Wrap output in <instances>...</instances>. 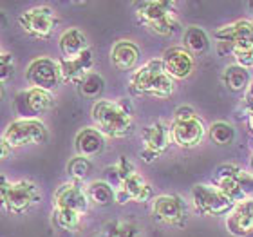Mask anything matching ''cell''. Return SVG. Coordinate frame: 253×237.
<instances>
[{"label": "cell", "mask_w": 253, "mask_h": 237, "mask_svg": "<svg viewBox=\"0 0 253 237\" xmlns=\"http://www.w3.org/2000/svg\"><path fill=\"white\" fill-rule=\"evenodd\" d=\"M90 116L96 127L109 138H125L134 129V109L125 98L98 100L90 109Z\"/></svg>", "instance_id": "cell-1"}, {"label": "cell", "mask_w": 253, "mask_h": 237, "mask_svg": "<svg viewBox=\"0 0 253 237\" xmlns=\"http://www.w3.org/2000/svg\"><path fill=\"white\" fill-rule=\"evenodd\" d=\"M128 89L137 96L165 100L174 95L175 80L165 71L163 60H148L132 73Z\"/></svg>", "instance_id": "cell-2"}, {"label": "cell", "mask_w": 253, "mask_h": 237, "mask_svg": "<svg viewBox=\"0 0 253 237\" xmlns=\"http://www.w3.org/2000/svg\"><path fill=\"white\" fill-rule=\"evenodd\" d=\"M134 7H136L137 20L156 35H161V37L174 35L177 26H179L177 13H175V2L143 0V2H136Z\"/></svg>", "instance_id": "cell-3"}, {"label": "cell", "mask_w": 253, "mask_h": 237, "mask_svg": "<svg viewBox=\"0 0 253 237\" xmlns=\"http://www.w3.org/2000/svg\"><path fill=\"white\" fill-rule=\"evenodd\" d=\"M0 195H2L4 210L15 216H24L42 201V192L38 189V185L29 179H20V181L11 183L5 178H2Z\"/></svg>", "instance_id": "cell-4"}, {"label": "cell", "mask_w": 253, "mask_h": 237, "mask_svg": "<svg viewBox=\"0 0 253 237\" xmlns=\"http://www.w3.org/2000/svg\"><path fill=\"white\" fill-rule=\"evenodd\" d=\"M49 131L45 123L38 118H18L5 127L2 140L11 145V148L26 145H42L47 142Z\"/></svg>", "instance_id": "cell-5"}, {"label": "cell", "mask_w": 253, "mask_h": 237, "mask_svg": "<svg viewBox=\"0 0 253 237\" xmlns=\"http://www.w3.org/2000/svg\"><path fill=\"white\" fill-rule=\"evenodd\" d=\"M192 203H194L195 210L205 217L228 216L235 208V203L217 185H194L192 187Z\"/></svg>", "instance_id": "cell-6"}, {"label": "cell", "mask_w": 253, "mask_h": 237, "mask_svg": "<svg viewBox=\"0 0 253 237\" xmlns=\"http://www.w3.org/2000/svg\"><path fill=\"white\" fill-rule=\"evenodd\" d=\"M18 24L27 35L40 40H49L58 27V16L56 11L51 9L49 5H37L24 11L18 16Z\"/></svg>", "instance_id": "cell-7"}, {"label": "cell", "mask_w": 253, "mask_h": 237, "mask_svg": "<svg viewBox=\"0 0 253 237\" xmlns=\"http://www.w3.org/2000/svg\"><path fill=\"white\" fill-rule=\"evenodd\" d=\"M26 80L31 87L53 93L54 89H58V85L63 82L60 62L58 60L47 58V56L35 58L27 65Z\"/></svg>", "instance_id": "cell-8"}, {"label": "cell", "mask_w": 253, "mask_h": 237, "mask_svg": "<svg viewBox=\"0 0 253 237\" xmlns=\"http://www.w3.org/2000/svg\"><path fill=\"white\" fill-rule=\"evenodd\" d=\"M141 142V158L147 163H150L169 148L170 142H172V125H169L165 120L148 123L147 127H143Z\"/></svg>", "instance_id": "cell-9"}, {"label": "cell", "mask_w": 253, "mask_h": 237, "mask_svg": "<svg viewBox=\"0 0 253 237\" xmlns=\"http://www.w3.org/2000/svg\"><path fill=\"white\" fill-rule=\"evenodd\" d=\"M54 105L53 93L37 87L20 91L13 100V109L20 118H38L43 112L51 111Z\"/></svg>", "instance_id": "cell-10"}, {"label": "cell", "mask_w": 253, "mask_h": 237, "mask_svg": "<svg viewBox=\"0 0 253 237\" xmlns=\"http://www.w3.org/2000/svg\"><path fill=\"white\" fill-rule=\"evenodd\" d=\"M152 216L170 227H183L188 219V208L177 194H163L152 199Z\"/></svg>", "instance_id": "cell-11"}, {"label": "cell", "mask_w": 253, "mask_h": 237, "mask_svg": "<svg viewBox=\"0 0 253 237\" xmlns=\"http://www.w3.org/2000/svg\"><path fill=\"white\" fill-rule=\"evenodd\" d=\"M172 143L181 148H195L206 136V127L199 116L172 120Z\"/></svg>", "instance_id": "cell-12"}, {"label": "cell", "mask_w": 253, "mask_h": 237, "mask_svg": "<svg viewBox=\"0 0 253 237\" xmlns=\"http://www.w3.org/2000/svg\"><path fill=\"white\" fill-rule=\"evenodd\" d=\"M89 195H87V187H84L78 181H67L62 183L56 189L53 195L54 208H71L84 216L89 210Z\"/></svg>", "instance_id": "cell-13"}, {"label": "cell", "mask_w": 253, "mask_h": 237, "mask_svg": "<svg viewBox=\"0 0 253 237\" xmlns=\"http://www.w3.org/2000/svg\"><path fill=\"white\" fill-rule=\"evenodd\" d=\"M154 195V190L147 179L143 178L139 172H134L128 178L122 181V185L116 189V203L125 205V203H147Z\"/></svg>", "instance_id": "cell-14"}, {"label": "cell", "mask_w": 253, "mask_h": 237, "mask_svg": "<svg viewBox=\"0 0 253 237\" xmlns=\"http://www.w3.org/2000/svg\"><path fill=\"white\" fill-rule=\"evenodd\" d=\"M165 71L174 80H185L194 73L195 62L194 54L186 51L185 47H170L163 54Z\"/></svg>", "instance_id": "cell-15"}, {"label": "cell", "mask_w": 253, "mask_h": 237, "mask_svg": "<svg viewBox=\"0 0 253 237\" xmlns=\"http://www.w3.org/2000/svg\"><path fill=\"white\" fill-rule=\"evenodd\" d=\"M226 230L235 237L253 236V199L235 205L226 216Z\"/></svg>", "instance_id": "cell-16"}, {"label": "cell", "mask_w": 253, "mask_h": 237, "mask_svg": "<svg viewBox=\"0 0 253 237\" xmlns=\"http://www.w3.org/2000/svg\"><path fill=\"white\" fill-rule=\"evenodd\" d=\"M74 147H76L78 156H84L87 159L96 158L105 150V134L94 127H84L76 134Z\"/></svg>", "instance_id": "cell-17"}, {"label": "cell", "mask_w": 253, "mask_h": 237, "mask_svg": "<svg viewBox=\"0 0 253 237\" xmlns=\"http://www.w3.org/2000/svg\"><path fill=\"white\" fill-rule=\"evenodd\" d=\"M60 69H62V78L65 84L78 85L82 80L90 73L92 69V51H85L80 56L74 58H60Z\"/></svg>", "instance_id": "cell-18"}, {"label": "cell", "mask_w": 253, "mask_h": 237, "mask_svg": "<svg viewBox=\"0 0 253 237\" xmlns=\"http://www.w3.org/2000/svg\"><path fill=\"white\" fill-rule=\"evenodd\" d=\"M111 62L118 71H132L139 62V47L132 40H118L111 49Z\"/></svg>", "instance_id": "cell-19"}, {"label": "cell", "mask_w": 253, "mask_h": 237, "mask_svg": "<svg viewBox=\"0 0 253 237\" xmlns=\"http://www.w3.org/2000/svg\"><path fill=\"white\" fill-rule=\"evenodd\" d=\"M215 38L228 46L253 40V22L243 18V20H235L232 24H224L215 31Z\"/></svg>", "instance_id": "cell-20"}, {"label": "cell", "mask_w": 253, "mask_h": 237, "mask_svg": "<svg viewBox=\"0 0 253 237\" xmlns=\"http://www.w3.org/2000/svg\"><path fill=\"white\" fill-rule=\"evenodd\" d=\"M90 46L87 42V37L84 35V31H80L76 27H71L60 37V53L62 58H74L84 54L85 51H89Z\"/></svg>", "instance_id": "cell-21"}, {"label": "cell", "mask_w": 253, "mask_h": 237, "mask_svg": "<svg viewBox=\"0 0 253 237\" xmlns=\"http://www.w3.org/2000/svg\"><path fill=\"white\" fill-rule=\"evenodd\" d=\"M183 44H185L186 51H190L194 56H203L210 49L208 35L205 33V29H201L197 26L186 27L185 35H183Z\"/></svg>", "instance_id": "cell-22"}, {"label": "cell", "mask_w": 253, "mask_h": 237, "mask_svg": "<svg viewBox=\"0 0 253 237\" xmlns=\"http://www.w3.org/2000/svg\"><path fill=\"white\" fill-rule=\"evenodd\" d=\"M87 195H89V201L96 206H111L112 203H116V190L112 189L107 181H92V183L87 187Z\"/></svg>", "instance_id": "cell-23"}, {"label": "cell", "mask_w": 253, "mask_h": 237, "mask_svg": "<svg viewBox=\"0 0 253 237\" xmlns=\"http://www.w3.org/2000/svg\"><path fill=\"white\" fill-rule=\"evenodd\" d=\"M134 172H136V167H134V163H132L128 158L122 156V158L118 159V163L111 165V167H107V169L103 170V178H105L103 181H107L112 189L116 190L118 187L122 185L123 179L128 178V176L134 174Z\"/></svg>", "instance_id": "cell-24"}, {"label": "cell", "mask_w": 253, "mask_h": 237, "mask_svg": "<svg viewBox=\"0 0 253 237\" xmlns=\"http://www.w3.org/2000/svg\"><path fill=\"white\" fill-rule=\"evenodd\" d=\"M222 84L233 93H243L250 85V71L241 65H228L222 73Z\"/></svg>", "instance_id": "cell-25"}, {"label": "cell", "mask_w": 253, "mask_h": 237, "mask_svg": "<svg viewBox=\"0 0 253 237\" xmlns=\"http://www.w3.org/2000/svg\"><path fill=\"white\" fill-rule=\"evenodd\" d=\"M94 237H143L141 228L128 221H109Z\"/></svg>", "instance_id": "cell-26"}, {"label": "cell", "mask_w": 253, "mask_h": 237, "mask_svg": "<svg viewBox=\"0 0 253 237\" xmlns=\"http://www.w3.org/2000/svg\"><path fill=\"white\" fill-rule=\"evenodd\" d=\"M226 47L224 53H230L235 58L237 65L244 69H252L253 67V40H246V42H239V44H233V46H228V44H222L219 42V51ZM222 53V54H224Z\"/></svg>", "instance_id": "cell-27"}, {"label": "cell", "mask_w": 253, "mask_h": 237, "mask_svg": "<svg viewBox=\"0 0 253 237\" xmlns=\"http://www.w3.org/2000/svg\"><path fill=\"white\" fill-rule=\"evenodd\" d=\"M103 89H105V80L98 73H89L78 85H76V91H78V95L82 96V98L96 100V101L100 100Z\"/></svg>", "instance_id": "cell-28"}, {"label": "cell", "mask_w": 253, "mask_h": 237, "mask_svg": "<svg viewBox=\"0 0 253 237\" xmlns=\"http://www.w3.org/2000/svg\"><path fill=\"white\" fill-rule=\"evenodd\" d=\"M82 214L71 210V208H54L53 206V223L54 227L63 232H73L80 227Z\"/></svg>", "instance_id": "cell-29"}, {"label": "cell", "mask_w": 253, "mask_h": 237, "mask_svg": "<svg viewBox=\"0 0 253 237\" xmlns=\"http://www.w3.org/2000/svg\"><path fill=\"white\" fill-rule=\"evenodd\" d=\"M208 134H210L211 142L215 143V145H219V147L232 145L233 140H235V129L230 123H226V121H215V123H211L210 129H208Z\"/></svg>", "instance_id": "cell-30"}, {"label": "cell", "mask_w": 253, "mask_h": 237, "mask_svg": "<svg viewBox=\"0 0 253 237\" xmlns=\"http://www.w3.org/2000/svg\"><path fill=\"white\" fill-rule=\"evenodd\" d=\"M90 170H92L90 159L84 158V156H76L67 163V174L71 176V181L82 183L84 179H87L90 176Z\"/></svg>", "instance_id": "cell-31"}, {"label": "cell", "mask_w": 253, "mask_h": 237, "mask_svg": "<svg viewBox=\"0 0 253 237\" xmlns=\"http://www.w3.org/2000/svg\"><path fill=\"white\" fill-rule=\"evenodd\" d=\"M13 71H15L13 54H9L7 51H2V56H0V78H2V84H5L9 80V76H13Z\"/></svg>", "instance_id": "cell-32"}, {"label": "cell", "mask_w": 253, "mask_h": 237, "mask_svg": "<svg viewBox=\"0 0 253 237\" xmlns=\"http://www.w3.org/2000/svg\"><path fill=\"white\" fill-rule=\"evenodd\" d=\"M192 116H197V114H195L194 109L188 105L179 107V109H175V112H174V120H186V118H192Z\"/></svg>", "instance_id": "cell-33"}, {"label": "cell", "mask_w": 253, "mask_h": 237, "mask_svg": "<svg viewBox=\"0 0 253 237\" xmlns=\"http://www.w3.org/2000/svg\"><path fill=\"white\" fill-rule=\"evenodd\" d=\"M11 152H13V148H11V145H9L7 142H4V140H2V152H0L2 159H7V158H9Z\"/></svg>", "instance_id": "cell-34"}, {"label": "cell", "mask_w": 253, "mask_h": 237, "mask_svg": "<svg viewBox=\"0 0 253 237\" xmlns=\"http://www.w3.org/2000/svg\"><path fill=\"white\" fill-rule=\"evenodd\" d=\"M248 127H250V131L253 132V112L252 114H248Z\"/></svg>", "instance_id": "cell-35"}, {"label": "cell", "mask_w": 253, "mask_h": 237, "mask_svg": "<svg viewBox=\"0 0 253 237\" xmlns=\"http://www.w3.org/2000/svg\"><path fill=\"white\" fill-rule=\"evenodd\" d=\"M250 9H252V11H253V2H250Z\"/></svg>", "instance_id": "cell-36"}, {"label": "cell", "mask_w": 253, "mask_h": 237, "mask_svg": "<svg viewBox=\"0 0 253 237\" xmlns=\"http://www.w3.org/2000/svg\"><path fill=\"white\" fill-rule=\"evenodd\" d=\"M252 96H253V85H252Z\"/></svg>", "instance_id": "cell-37"}, {"label": "cell", "mask_w": 253, "mask_h": 237, "mask_svg": "<svg viewBox=\"0 0 253 237\" xmlns=\"http://www.w3.org/2000/svg\"><path fill=\"white\" fill-rule=\"evenodd\" d=\"M252 167H253V158H252Z\"/></svg>", "instance_id": "cell-38"}]
</instances>
